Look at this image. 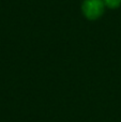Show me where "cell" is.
I'll list each match as a JSON object with an SVG mask.
<instances>
[{"instance_id": "cell-1", "label": "cell", "mask_w": 121, "mask_h": 122, "mask_svg": "<svg viewBox=\"0 0 121 122\" xmlns=\"http://www.w3.org/2000/svg\"><path fill=\"white\" fill-rule=\"evenodd\" d=\"M84 15L88 19H96L104 12L103 0H85L83 3Z\"/></svg>"}, {"instance_id": "cell-2", "label": "cell", "mask_w": 121, "mask_h": 122, "mask_svg": "<svg viewBox=\"0 0 121 122\" xmlns=\"http://www.w3.org/2000/svg\"><path fill=\"white\" fill-rule=\"evenodd\" d=\"M104 1V4L107 5L111 9H116L120 5L121 0H103Z\"/></svg>"}]
</instances>
